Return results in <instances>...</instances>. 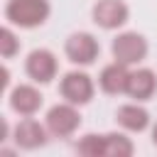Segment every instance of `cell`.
<instances>
[{
	"label": "cell",
	"instance_id": "1",
	"mask_svg": "<svg viewBox=\"0 0 157 157\" xmlns=\"http://www.w3.org/2000/svg\"><path fill=\"white\" fill-rule=\"evenodd\" d=\"M52 15L49 0H7L5 5V20L12 27L20 29H34L42 27Z\"/></svg>",
	"mask_w": 157,
	"mask_h": 157
},
{
	"label": "cell",
	"instance_id": "2",
	"mask_svg": "<svg viewBox=\"0 0 157 157\" xmlns=\"http://www.w3.org/2000/svg\"><path fill=\"white\" fill-rule=\"evenodd\" d=\"M147 39L140 32H120L113 42H110V54L113 61H120L125 66H135L142 59H147Z\"/></svg>",
	"mask_w": 157,
	"mask_h": 157
},
{
	"label": "cell",
	"instance_id": "3",
	"mask_svg": "<svg viewBox=\"0 0 157 157\" xmlns=\"http://www.w3.org/2000/svg\"><path fill=\"white\" fill-rule=\"evenodd\" d=\"M44 125L47 130L54 135V137H71L78 128H81V113H78V105L74 103H56L47 110V118H44Z\"/></svg>",
	"mask_w": 157,
	"mask_h": 157
},
{
	"label": "cell",
	"instance_id": "4",
	"mask_svg": "<svg viewBox=\"0 0 157 157\" xmlns=\"http://www.w3.org/2000/svg\"><path fill=\"white\" fill-rule=\"evenodd\" d=\"M64 54L76 66H91L101 54V44L91 32H74L64 42Z\"/></svg>",
	"mask_w": 157,
	"mask_h": 157
},
{
	"label": "cell",
	"instance_id": "5",
	"mask_svg": "<svg viewBox=\"0 0 157 157\" xmlns=\"http://www.w3.org/2000/svg\"><path fill=\"white\" fill-rule=\"evenodd\" d=\"M59 93L66 103L74 105H86L93 101L96 93V83L86 71H69L64 74V78L59 81Z\"/></svg>",
	"mask_w": 157,
	"mask_h": 157
},
{
	"label": "cell",
	"instance_id": "6",
	"mask_svg": "<svg viewBox=\"0 0 157 157\" xmlns=\"http://www.w3.org/2000/svg\"><path fill=\"white\" fill-rule=\"evenodd\" d=\"M25 71L34 83H52L59 71V61L49 49H32L25 59Z\"/></svg>",
	"mask_w": 157,
	"mask_h": 157
},
{
	"label": "cell",
	"instance_id": "7",
	"mask_svg": "<svg viewBox=\"0 0 157 157\" xmlns=\"http://www.w3.org/2000/svg\"><path fill=\"white\" fill-rule=\"evenodd\" d=\"M49 130H47V125H42L39 120H34L32 115H25L17 125H15V130H12V140H15V145L20 147V150H37V147H44L47 142H49Z\"/></svg>",
	"mask_w": 157,
	"mask_h": 157
},
{
	"label": "cell",
	"instance_id": "8",
	"mask_svg": "<svg viewBox=\"0 0 157 157\" xmlns=\"http://www.w3.org/2000/svg\"><path fill=\"white\" fill-rule=\"evenodd\" d=\"M91 17L101 29H118L130 20V7L125 0H98L91 10Z\"/></svg>",
	"mask_w": 157,
	"mask_h": 157
},
{
	"label": "cell",
	"instance_id": "9",
	"mask_svg": "<svg viewBox=\"0 0 157 157\" xmlns=\"http://www.w3.org/2000/svg\"><path fill=\"white\" fill-rule=\"evenodd\" d=\"M10 108L17 113V115H34L39 108H42V103H44V96L39 93V88H34L32 83H20V86H15L12 91H10Z\"/></svg>",
	"mask_w": 157,
	"mask_h": 157
},
{
	"label": "cell",
	"instance_id": "10",
	"mask_svg": "<svg viewBox=\"0 0 157 157\" xmlns=\"http://www.w3.org/2000/svg\"><path fill=\"white\" fill-rule=\"evenodd\" d=\"M155 91H157V74L152 69H135V71H130L125 93L132 101H137V103L150 101L155 96Z\"/></svg>",
	"mask_w": 157,
	"mask_h": 157
},
{
	"label": "cell",
	"instance_id": "11",
	"mask_svg": "<svg viewBox=\"0 0 157 157\" xmlns=\"http://www.w3.org/2000/svg\"><path fill=\"white\" fill-rule=\"evenodd\" d=\"M128 76H130L128 66L120 64V61H113V64H108V66L101 69V74H98V88L103 93H108V96H120L128 88Z\"/></svg>",
	"mask_w": 157,
	"mask_h": 157
},
{
	"label": "cell",
	"instance_id": "12",
	"mask_svg": "<svg viewBox=\"0 0 157 157\" xmlns=\"http://www.w3.org/2000/svg\"><path fill=\"white\" fill-rule=\"evenodd\" d=\"M115 123L128 132H145L150 128V113L135 103H125L115 110Z\"/></svg>",
	"mask_w": 157,
	"mask_h": 157
},
{
	"label": "cell",
	"instance_id": "13",
	"mask_svg": "<svg viewBox=\"0 0 157 157\" xmlns=\"http://www.w3.org/2000/svg\"><path fill=\"white\" fill-rule=\"evenodd\" d=\"M132 152L135 145L125 132H105V157H130Z\"/></svg>",
	"mask_w": 157,
	"mask_h": 157
},
{
	"label": "cell",
	"instance_id": "14",
	"mask_svg": "<svg viewBox=\"0 0 157 157\" xmlns=\"http://www.w3.org/2000/svg\"><path fill=\"white\" fill-rule=\"evenodd\" d=\"M76 152L81 157H105V135L86 132L76 142Z\"/></svg>",
	"mask_w": 157,
	"mask_h": 157
},
{
	"label": "cell",
	"instance_id": "15",
	"mask_svg": "<svg viewBox=\"0 0 157 157\" xmlns=\"http://www.w3.org/2000/svg\"><path fill=\"white\" fill-rule=\"evenodd\" d=\"M17 52H20L17 34L12 32V27H2L0 29V54H2V59H12Z\"/></svg>",
	"mask_w": 157,
	"mask_h": 157
},
{
	"label": "cell",
	"instance_id": "16",
	"mask_svg": "<svg viewBox=\"0 0 157 157\" xmlns=\"http://www.w3.org/2000/svg\"><path fill=\"white\" fill-rule=\"evenodd\" d=\"M152 145H155V147H157V123H155V125H152Z\"/></svg>",
	"mask_w": 157,
	"mask_h": 157
}]
</instances>
